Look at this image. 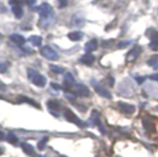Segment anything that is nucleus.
Segmentation results:
<instances>
[{"label": "nucleus", "instance_id": "f257e3e1", "mask_svg": "<svg viewBox=\"0 0 158 157\" xmlns=\"http://www.w3.org/2000/svg\"><path fill=\"white\" fill-rule=\"evenodd\" d=\"M27 74H28V79L34 83L35 86L37 87H45L46 86V78L45 76L40 74V73L32 68H28L27 69Z\"/></svg>", "mask_w": 158, "mask_h": 157}, {"label": "nucleus", "instance_id": "f03ea898", "mask_svg": "<svg viewBox=\"0 0 158 157\" xmlns=\"http://www.w3.org/2000/svg\"><path fill=\"white\" fill-rule=\"evenodd\" d=\"M91 84H93V87H94V89H95V92L99 94V95H101L103 98H105V99H111V94H110V92L106 89V88H104L100 83H98L95 79H93L91 80Z\"/></svg>", "mask_w": 158, "mask_h": 157}, {"label": "nucleus", "instance_id": "7ed1b4c3", "mask_svg": "<svg viewBox=\"0 0 158 157\" xmlns=\"http://www.w3.org/2000/svg\"><path fill=\"white\" fill-rule=\"evenodd\" d=\"M41 55L43 56L45 58L49 59V61H56V59H58V53H57V52L53 48H51L49 46L42 47L41 48Z\"/></svg>", "mask_w": 158, "mask_h": 157}, {"label": "nucleus", "instance_id": "20e7f679", "mask_svg": "<svg viewBox=\"0 0 158 157\" xmlns=\"http://www.w3.org/2000/svg\"><path fill=\"white\" fill-rule=\"evenodd\" d=\"M64 116H66V119H67L68 121H70V122H74L76 125H79V126H82V128L85 126V124H84L82 120H79V118H77V115L73 113L72 110H69V109H66V110H64Z\"/></svg>", "mask_w": 158, "mask_h": 157}, {"label": "nucleus", "instance_id": "39448f33", "mask_svg": "<svg viewBox=\"0 0 158 157\" xmlns=\"http://www.w3.org/2000/svg\"><path fill=\"white\" fill-rule=\"evenodd\" d=\"M37 10H38L40 16L42 19H47L49 15H52V6L49 4H47V3H43Z\"/></svg>", "mask_w": 158, "mask_h": 157}, {"label": "nucleus", "instance_id": "423d86ee", "mask_svg": "<svg viewBox=\"0 0 158 157\" xmlns=\"http://www.w3.org/2000/svg\"><path fill=\"white\" fill-rule=\"evenodd\" d=\"M91 124L97 125V126L100 129V131H101L103 134L106 132V131H105V129H104V126L101 125V122H100V115H99L98 110H93V111H91Z\"/></svg>", "mask_w": 158, "mask_h": 157}, {"label": "nucleus", "instance_id": "0eeeda50", "mask_svg": "<svg viewBox=\"0 0 158 157\" xmlns=\"http://www.w3.org/2000/svg\"><path fill=\"white\" fill-rule=\"evenodd\" d=\"M97 48H98V40H95V38L88 41V42L85 44V46H84V51H85V53H91V52L95 51Z\"/></svg>", "mask_w": 158, "mask_h": 157}, {"label": "nucleus", "instance_id": "6e6552de", "mask_svg": "<svg viewBox=\"0 0 158 157\" xmlns=\"http://www.w3.org/2000/svg\"><path fill=\"white\" fill-rule=\"evenodd\" d=\"M118 107H119V109L122 111V113H125V114H133L135 113V107L133 105H131V104H126V103H122V101H120L119 104H118Z\"/></svg>", "mask_w": 158, "mask_h": 157}, {"label": "nucleus", "instance_id": "1a4fd4ad", "mask_svg": "<svg viewBox=\"0 0 158 157\" xmlns=\"http://www.w3.org/2000/svg\"><path fill=\"white\" fill-rule=\"evenodd\" d=\"M76 94L79 95V97H89L90 95V90L84 84H78L76 87Z\"/></svg>", "mask_w": 158, "mask_h": 157}, {"label": "nucleus", "instance_id": "9d476101", "mask_svg": "<svg viewBox=\"0 0 158 157\" xmlns=\"http://www.w3.org/2000/svg\"><path fill=\"white\" fill-rule=\"evenodd\" d=\"M140 53H141V48L140 47H133L131 51H129L127 56H126V59H127V62H132L139 57Z\"/></svg>", "mask_w": 158, "mask_h": 157}, {"label": "nucleus", "instance_id": "9b49d317", "mask_svg": "<svg viewBox=\"0 0 158 157\" xmlns=\"http://www.w3.org/2000/svg\"><path fill=\"white\" fill-rule=\"evenodd\" d=\"M150 47L152 50H158V31H153V32L151 34Z\"/></svg>", "mask_w": 158, "mask_h": 157}, {"label": "nucleus", "instance_id": "f8f14e48", "mask_svg": "<svg viewBox=\"0 0 158 157\" xmlns=\"http://www.w3.org/2000/svg\"><path fill=\"white\" fill-rule=\"evenodd\" d=\"M10 40H11L15 45H19V46H22L25 44V38L21 35H17V34L11 35V36H10Z\"/></svg>", "mask_w": 158, "mask_h": 157}, {"label": "nucleus", "instance_id": "ddd939ff", "mask_svg": "<svg viewBox=\"0 0 158 157\" xmlns=\"http://www.w3.org/2000/svg\"><path fill=\"white\" fill-rule=\"evenodd\" d=\"M80 62L84 63V65H87V66H90V65L94 63V56L91 53H87L85 56H83L80 58Z\"/></svg>", "mask_w": 158, "mask_h": 157}, {"label": "nucleus", "instance_id": "4468645a", "mask_svg": "<svg viewBox=\"0 0 158 157\" xmlns=\"http://www.w3.org/2000/svg\"><path fill=\"white\" fill-rule=\"evenodd\" d=\"M13 14H14L17 19H21V17H22L24 10H22V8H21V5H13Z\"/></svg>", "mask_w": 158, "mask_h": 157}, {"label": "nucleus", "instance_id": "2eb2a0df", "mask_svg": "<svg viewBox=\"0 0 158 157\" xmlns=\"http://www.w3.org/2000/svg\"><path fill=\"white\" fill-rule=\"evenodd\" d=\"M82 37H83V34L79 32V31H74V32L68 34V38L72 41H79V40H82Z\"/></svg>", "mask_w": 158, "mask_h": 157}, {"label": "nucleus", "instance_id": "dca6fc26", "mask_svg": "<svg viewBox=\"0 0 158 157\" xmlns=\"http://www.w3.org/2000/svg\"><path fill=\"white\" fill-rule=\"evenodd\" d=\"M47 107H48L49 111L52 113L53 110H58V109L61 108V104H59L58 101H55V100H49V101L47 103Z\"/></svg>", "mask_w": 158, "mask_h": 157}, {"label": "nucleus", "instance_id": "f3484780", "mask_svg": "<svg viewBox=\"0 0 158 157\" xmlns=\"http://www.w3.org/2000/svg\"><path fill=\"white\" fill-rule=\"evenodd\" d=\"M22 150H24V152H25L26 155H30V156H32V155L35 153V149H34L30 143H24V145H22Z\"/></svg>", "mask_w": 158, "mask_h": 157}, {"label": "nucleus", "instance_id": "a211bd4d", "mask_svg": "<svg viewBox=\"0 0 158 157\" xmlns=\"http://www.w3.org/2000/svg\"><path fill=\"white\" fill-rule=\"evenodd\" d=\"M147 65L153 67V68H158V55H154L152 56L148 61H147Z\"/></svg>", "mask_w": 158, "mask_h": 157}, {"label": "nucleus", "instance_id": "6ab92c4d", "mask_svg": "<svg viewBox=\"0 0 158 157\" xmlns=\"http://www.w3.org/2000/svg\"><path fill=\"white\" fill-rule=\"evenodd\" d=\"M30 42L34 46H41L42 45V37H40V36H31L30 37Z\"/></svg>", "mask_w": 158, "mask_h": 157}, {"label": "nucleus", "instance_id": "aec40b11", "mask_svg": "<svg viewBox=\"0 0 158 157\" xmlns=\"http://www.w3.org/2000/svg\"><path fill=\"white\" fill-rule=\"evenodd\" d=\"M64 80H66V84H69V86L76 84V80H74V78H73V76L70 74V73H66Z\"/></svg>", "mask_w": 158, "mask_h": 157}, {"label": "nucleus", "instance_id": "412c9836", "mask_svg": "<svg viewBox=\"0 0 158 157\" xmlns=\"http://www.w3.org/2000/svg\"><path fill=\"white\" fill-rule=\"evenodd\" d=\"M7 141H9L10 143H13V145L17 143V137H16V135H14L13 132H10V134L7 135Z\"/></svg>", "mask_w": 158, "mask_h": 157}, {"label": "nucleus", "instance_id": "4be33fe9", "mask_svg": "<svg viewBox=\"0 0 158 157\" xmlns=\"http://www.w3.org/2000/svg\"><path fill=\"white\" fill-rule=\"evenodd\" d=\"M47 141H48V137H43L41 141H38V145H37L38 149H40V150H43L45 146H46V143H47Z\"/></svg>", "mask_w": 158, "mask_h": 157}, {"label": "nucleus", "instance_id": "5701e85b", "mask_svg": "<svg viewBox=\"0 0 158 157\" xmlns=\"http://www.w3.org/2000/svg\"><path fill=\"white\" fill-rule=\"evenodd\" d=\"M49 68H51L52 72H55V73H63L64 72V68H62L59 66H51Z\"/></svg>", "mask_w": 158, "mask_h": 157}, {"label": "nucleus", "instance_id": "b1692460", "mask_svg": "<svg viewBox=\"0 0 158 157\" xmlns=\"http://www.w3.org/2000/svg\"><path fill=\"white\" fill-rule=\"evenodd\" d=\"M7 63H0V73H5L7 71Z\"/></svg>", "mask_w": 158, "mask_h": 157}, {"label": "nucleus", "instance_id": "393cba45", "mask_svg": "<svg viewBox=\"0 0 158 157\" xmlns=\"http://www.w3.org/2000/svg\"><path fill=\"white\" fill-rule=\"evenodd\" d=\"M67 4H68V0H58L59 8H64V6H67Z\"/></svg>", "mask_w": 158, "mask_h": 157}, {"label": "nucleus", "instance_id": "a878e982", "mask_svg": "<svg viewBox=\"0 0 158 157\" xmlns=\"http://www.w3.org/2000/svg\"><path fill=\"white\" fill-rule=\"evenodd\" d=\"M66 97H67V99H70V100H74L76 99V95L73 93H68V92H66Z\"/></svg>", "mask_w": 158, "mask_h": 157}, {"label": "nucleus", "instance_id": "bb28decb", "mask_svg": "<svg viewBox=\"0 0 158 157\" xmlns=\"http://www.w3.org/2000/svg\"><path fill=\"white\" fill-rule=\"evenodd\" d=\"M51 87L53 88L55 90H61V89H62V87H61L59 84H57V83H52V84H51Z\"/></svg>", "mask_w": 158, "mask_h": 157}, {"label": "nucleus", "instance_id": "cd10ccee", "mask_svg": "<svg viewBox=\"0 0 158 157\" xmlns=\"http://www.w3.org/2000/svg\"><path fill=\"white\" fill-rule=\"evenodd\" d=\"M150 79L154 80V82H158V73H153V74L150 76Z\"/></svg>", "mask_w": 158, "mask_h": 157}, {"label": "nucleus", "instance_id": "c85d7f7f", "mask_svg": "<svg viewBox=\"0 0 158 157\" xmlns=\"http://www.w3.org/2000/svg\"><path fill=\"white\" fill-rule=\"evenodd\" d=\"M129 44H131V41H125V42H121V44H119V45H118V47H119V48H121V47L127 46Z\"/></svg>", "mask_w": 158, "mask_h": 157}, {"label": "nucleus", "instance_id": "c756f323", "mask_svg": "<svg viewBox=\"0 0 158 157\" xmlns=\"http://www.w3.org/2000/svg\"><path fill=\"white\" fill-rule=\"evenodd\" d=\"M145 79H146L145 77H139V76L136 77V82H137L139 84H141V83H143V82H145Z\"/></svg>", "mask_w": 158, "mask_h": 157}, {"label": "nucleus", "instance_id": "7c9ffc66", "mask_svg": "<svg viewBox=\"0 0 158 157\" xmlns=\"http://www.w3.org/2000/svg\"><path fill=\"white\" fill-rule=\"evenodd\" d=\"M24 2L27 4V5H30V6H32L35 3H36V0H24Z\"/></svg>", "mask_w": 158, "mask_h": 157}, {"label": "nucleus", "instance_id": "2f4dec72", "mask_svg": "<svg viewBox=\"0 0 158 157\" xmlns=\"http://www.w3.org/2000/svg\"><path fill=\"white\" fill-rule=\"evenodd\" d=\"M108 83L112 87V86H114V78H112V77H109V78H108Z\"/></svg>", "mask_w": 158, "mask_h": 157}, {"label": "nucleus", "instance_id": "473e14b6", "mask_svg": "<svg viewBox=\"0 0 158 157\" xmlns=\"http://www.w3.org/2000/svg\"><path fill=\"white\" fill-rule=\"evenodd\" d=\"M5 139V134L3 131H0V141H3Z\"/></svg>", "mask_w": 158, "mask_h": 157}, {"label": "nucleus", "instance_id": "72a5a7b5", "mask_svg": "<svg viewBox=\"0 0 158 157\" xmlns=\"http://www.w3.org/2000/svg\"><path fill=\"white\" fill-rule=\"evenodd\" d=\"M1 153H3V149H1V147H0V155H1Z\"/></svg>", "mask_w": 158, "mask_h": 157}, {"label": "nucleus", "instance_id": "f704fd0d", "mask_svg": "<svg viewBox=\"0 0 158 157\" xmlns=\"http://www.w3.org/2000/svg\"><path fill=\"white\" fill-rule=\"evenodd\" d=\"M38 157H43V156H38Z\"/></svg>", "mask_w": 158, "mask_h": 157}]
</instances>
